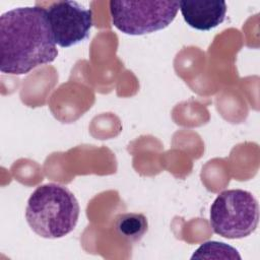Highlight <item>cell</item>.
Segmentation results:
<instances>
[{
	"mask_svg": "<svg viewBox=\"0 0 260 260\" xmlns=\"http://www.w3.org/2000/svg\"><path fill=\"white\" fill-rule=\"evenodd\" d=\"M58 50L47 9L17 7L0 16V70L22 75L53 62Z\"/></svg>",
	"mask_w": 260,
	"mask_h": 260,
	"instance_id": "cell-1",
	"label": "cell"
},
{
	"mask_svg": "<svg viewBox=\"0 0 260 260\" xmlns=\"http://www.w3.org/2000/svg\"><path fill=\"white\" fill-rule=\"evenodd\" d=\"M79 211L78 201L67 187L49 183L39 186L29 196L25 218L37 235L58 239L74 230Z\"/></svg>",
	"mask_w": 260,
	"mask_h": 260,
	"instance_id": "cell-2",
	"label": "cell"
},
{
	"mask_svg": "<svg viewBox=\"0 0 260 260\" xmlns=\"http://www.w3.org/2000/svg\"><path fill=\"white\" fill-rule=\"evenodd\" d=\"M259 221V205L251 192L242 189L222 191L210 207L213 232L226 239L251 235Z\"/></svg>",
	"mask_w": 260,
	"mask_h": 260,
	"instance_id": "cell-3",
	"label": "cell"
},
{
	"mask_svg": "<svg viewBox=\"0 0 260 260\" xmlns=\"http://www.w3.org/2000/svg\"><path fill=\"white\" fill-rule=\"evenodd\" d=\"M180 9L178 1H111L113 25L126 35L140 36L166 28Z\"/></svg>",
	"mask_w": 260,
	"mask_h": 260,
	"instance_id": "cell-4",
	"label": "cell"
},
{
	"mask_svg": "<svg viewBox=\"0 0 260 260\" xmlns=\"http://www.w3.org/2000/svg\"><path fill=\"white\" fill-rule=\"evenodd\" d=\"M55 43L68 48L84 41L92 26V11L76 1H57L47 9Z\"/></svg>",
	"mask_w": 260,
	"mask_h": 260,
	"instance_id": "cell-5",
	"label": "cell"
},
{
	"mask_svg": "<svg viewBox=\"0 0 260 260\" xmlns=\"http://www.w3.org/2000/svg\"><path fill=\"white\" fill-rule=\"evenodd\" d=\"M184 20L198 30H210L220 24L225 17L226 3L219 0L180 1Z\"/></svg>",
	"mask_w": 260,
	"mask_h": 260,
	"instance_id": "cell-6",
	"label": "cell"
},
{
	"mask_svg": "<svg viewBox=\"0 0 260 260\" xmlns=\"http://www.w3.org/2000/svg\"><path fill=\"white\" fill-rule=\"evenodd\" d=\"M117 233L129 242H138L145 235L148 229L147 218L141 213H124L116 218Z\"/></svg>",
	"mask_w": 260,
	"mask_h": 260,
	"instance_id": "cell-7",
	"label": "cell"
},
{
	"mask_svg": "<svg viewBox=\"0 0 260 260\" xmlns=\"http://www.w3.org/2000/svg\"><path fill=\"white\" fill-rule=\"evenodd\" d=\"M241 259L238 251L220 242L209 241L201 245L192 255L191 259Z\"/></svg>",
	"mask_w": 260,
	"mask_h": 260,
	"instance_id": "cell-8",
	"label": "cell"
}]
</instances>
